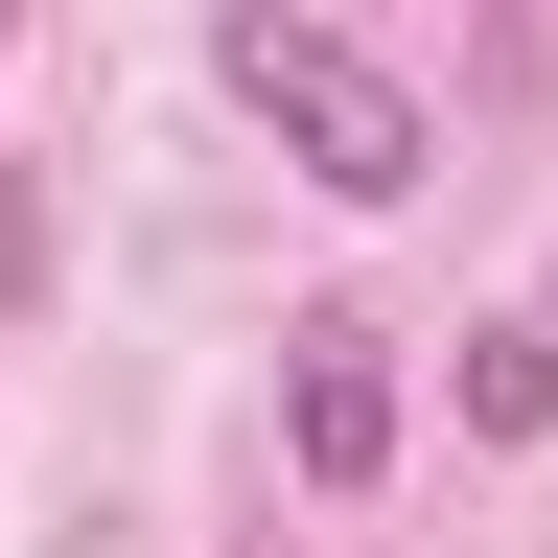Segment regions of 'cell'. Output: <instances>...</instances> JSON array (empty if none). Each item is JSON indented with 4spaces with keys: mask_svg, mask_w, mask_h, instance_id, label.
<instances>
[{
    "mask_svg": "<svg viewBox=\"0 0 558 558\" xmlns=\"http://www.w3.org/2000/svg\"><path fill=\"white\" fill-rule=\"evenodd\" d=\"M209 70H233V117H256L326 209H396L418 163H442V140H418V94H396L349 24H303V0H233V24H209Z\"/></svg>",
    "mask_w": 558,
    "mask_h": 558,
    "instance_id": "1",
    "label": "cell"
},
{
    "mask_svg": "<svg viewBox=\"0 0 558 558\" xmlns=\"http://www.w3.org/2000/svg\"><path fill=\"white\" fill-rule=\"evenodd\" d=\"M279 465H303L326 512L396 465V326L373 303H303V326H279Z\"/></svg>",
    "mask_w": 558,
    "mask_h": 558,
    "instance_id": "2",
    "label": "cell"
},
{
    "mask_svg": "<svg viewBox=\"0 0 558 558\" xmlns=\"http://www.w3.org/2000/svg\"><path fill=\"white\" fill-rule=\"evenodd\" d=\"M465 442H558V303L535 326H465Z\"/></svg>",
    "mask_w": 558,
    "mask_h": 558,
    "instance_id": "3",
    "label": "cell"
},
{
    "mask_svg": "<svg viewBox=\"0 0 558 558\" xmlns=\"http://www.w3.org/2000/svg\"><path fill=\"white\" fill-rule=\"evenodd\" d=\"M0 47H24V0H0Z\"/></svg>",
    "mask_w": 558,
    "mask_h": 558,
    "instance_id": "4",
    "label": "cell"
}]
</instances>
